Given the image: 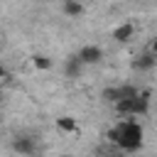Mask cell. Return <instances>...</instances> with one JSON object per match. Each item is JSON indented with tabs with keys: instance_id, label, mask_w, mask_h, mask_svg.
Wrapping results in <instances>:
<instances>
[{
	"instance_id": "obj_1",
	"label": "cell",
	"mask_w": 157,
	"mask_h": 157,
	"mask_svg": "<svg viewBox=\"0 0 157 157\" xmlns=\"http://www.w3.org/2000/svg\"><path fill=\"white\" fill-rule=\"evenodd\" d=\"M108 142L115 145L123 155H135L145 145V128L135 118H123L108 130Z\"/></svg>"
},
{
	"instance_id": "obj_2",
	"label": "cell",
	"mask_w": 157,
	"mask_h": 157,
	"mask_svg": "<svg viewBox=\"0 0 157 157\" xmlns=\"http://www.w3.org/2000/svg\"><path fill=\"white\" fill-rule=\"evenodd\" d=\"M113 108H115L118 115L142 118V115H147V110H150V93H147V91H140L135 98H128V101H123V103H118V105H113Z\"/></svg>"
},
{
	"instance_id": "obj_3",
	"label": "cell",
	"mask_w": 157,
	"mask_h": 157,
	"mask_svg": "<svg viewBox=\"0 0 157 157\" xmlns=\"http://www.w3.org/2000/svg\"><path fill=\"white\" fill-rule=\"evenodd\" d=\"M137 93H140L137 86H132V83H120V86H108V88H103L101 98H103L105 103H110V105H118V103H123V101H128V98H135Z\"/></svg>"
},
{
	"instance_id": "obj_4",
	"label": "cell",
	"mask_w": 157,
	"mask_h": 157,
	"mask_svg": "<svg viewBox=\"0 0 157 157\" xmlns=\"http://www.w3.org/2000/svg\"><path fill=\"white\" fill-rule=\"evenodd\" d=\"M76 56H78V61L83 66H93V64H101L103 61V49L98 44H83Z\"/></svg>"
},
{
	"instance_id": "obj_5",
	"label": "cell",
	"mask_w": 157,
	"mask_h": 157,
	"mask_svg": "<svg viewBox=\"0 0 157 157\" xmlns=\"http://www.w3.org/2000/svg\"><path fill=\"white\" fill-rule=\"evenodd\" d=\"M12 150L22 157H34L37 155V140L29 137V135H17L12 140Z\"/></svg>"
},
{
	"instance_id": "obj_6",
	"label": "cell",
	"mask_w": 157,
	"mask_h": 157,
	"mask_svg": "<svg viewBox=\"0 0 157 157\" xmlns=\"http://www.w3.org/2000/svg\"><path fill=\"white\" fill-rule=\"evenodd\" d=\"M132 66H135L137 71H150L152 66H157V56H155V54H150V52H142V54L132 61Z\"/></svg>"
},
{
	"instance_id": "obj_7",
	"label": "cell",
	"mask_w": 157,
	"mask_h": 157,
	"mask_svg": "<svg viewBox=\"0 0 157 157\" xmlns=\"http://www.w3.org/2000/svg\"><path fill=\"white\" fill-rule=\"evenodd\" d=\"M81 71H83V64L78 61V56L74 54V56H69L66 59V64H64V74L69 76V78H78L81 76Z\"/></svg>"
},
{
	"instance_id": "obj_8",
	"label": "cell",
	"mask_w": 157,
	"mask_h": 157,
	"mask_svg": "<svg viewBox=\"0 0 157 157\" xmlns=\"http://www.w3.org/2000/svg\"><path fill=\"white\" fill-rule=\"evenodd\" d=\"M132 34H135V25L132 22H123V25H118L113 29V39H118V42H128Z\"/></svg>"
},
{
	"instance_id": "obj_9",
	"label": "cell",
	"mask_w": 157,
	"mask_h": 157,
	"mask_svg": "<svg viewBox=\"0 0 157 157\" xmlns=\"http://www.w3.org/2000/svg\"><path fill=\"white\" fill-rule=\"evenodd\" d=\"M61 10H64L66 17H78V15H83V5H81V2H74V0H64V2H61Z\"/></svg>"
},
{
	"instance_id": "obj_10",
	"label": "cell",
	"mask_w": 157,
	"mask_h": 157,
	"mask_svg": "<svg viewBox=\"0 0 157 157\" xmlns=\"http://www.w3.org/2000/svg\"><path fill=\"white\" fill-rule=\"evenodd\" d=\"M56 128H59V130H64V132H76V130H78L76 120H74V118H69V115L56 118Z\"/></svg>"
},
{
	"instance_id": "obj_11",
	"label": "cell",
	"mask_w": 157,
	"mask_h": 157,
	"mask_svg": "<svg viewBox=\"0 0 157 157\" xmlns=\"http://www.w3.org/2000/svg\"><path fill=\"white\" fill-rule=\"evenodd\" d=\"M32 64H34L37 69H42V71L52 69V59H49V56H44V54H37V56L32 59Z\"/></svg>"
},
{
	"instance_id": "obj_12",
	"label": "cell",
	"mask_w": 157,
	"mask_h": 157,
	"mask_svg": "<svg viewBox=\"0 0 157 157\" xmlns=\"http://www.w3.org/2000/svg\"><path fill=\"white\" fill-rule=\"evenodd\" d=\"M7 78H10V74H7V69L0 64V83H2V81H7Z\"/></svg>"
},
{
	"instance_id": "obj_13",
	"label": "cell",
	"mask_w": 157,
	"mask_h": 157,
	"mask_svg": "<svg viewBox=\"0 0 157 157\" xmlns=\"http://www.w3.org/2000/svg\"><path fill=\"white\" fill-rule=\"evenodd\" d=\"M147 52H150V54H155V56H157V37H155V39H152V42H150V49H147Z\"/></svg>"
},
{
	"instance_id": "obj_14",
	"label": "cell",
	"mask_w": 157,
	"mask_h": 157,
	"mask_svg": "<svg viewBox=\"0 0 157 157\" xmlns=\"http://www.w3.org/2000/svg\"><path fill=\"white\" fill-rule=\"evenodd\" d=\"M2 49H5V42H2V37H0V54H2Z\"/></svg>"
},
{
	"instance_id": "obj_15",
	"label": "cell",
	"mask_w": 157,
	"mask_h": 157,
	"mask_svg": "<svg viewBox=\"0 0 157 157\" xmlns=\"http://www.w3.org/2000/svg\"><path fill=\"white\" fill-rule=\"evenodd\" d=\"M113 157H130V155H113Z\"/></svg>"
},
{
	"instance_id": "obj_16",
	"label": "cell",
	"mask_w": 157,
	"mask_h": 157,
	"mask_svg": "<svg viewBox=\"0 0 157 157\" xmlns=\"http://www.w3.org/2000/svg\"><path fill=\"white\" fill-rule=\"evenodd\" d=\"M61 157H71V155H61Z\"/></svg>"
}]
</instances>
